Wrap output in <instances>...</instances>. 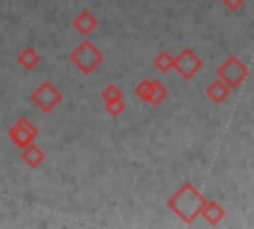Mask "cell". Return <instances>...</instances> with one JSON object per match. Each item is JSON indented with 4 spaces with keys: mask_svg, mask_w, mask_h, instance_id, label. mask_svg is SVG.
Returning <instances> with one entry per match:
<instances>
[{
    "mask_svg": "<svg viewBox=\"0 0 254 229\" xmlns=\"http://www.w3.org/2000/svg\"><path fill=\"white\" fill-rule=\"evenodd\" d=\"M69 60H71V64H73L79 72L91 74V72L101 64L103 56H101V52H99L89 40H83V42L69 54Z\"/></svg>",
    "mask_w": 254,
    "mask_h": 229,
    "instance_id": "1",
    "label": "cell"
},
{
    "mask_svg": "<svg viewBox=\"0 0 254 229\" xmlns=\"http://www.w3.org/2000/svg\"><path fill=\"white\" fill-rule=\"evenodd\" d=\"M62 100H64V96H62V92L52 84V82H42L32 94H30V102L38 108V110H42V112H52L58 104H62Z\"/></svg>",
    "mask_w": 254,
    "mask_h": 229,
    "instance_id": "2",
    "label": "cell"
},
{
    "mask_svg": "<svg viewBox=\"0 0 254 229\" xmlns=\"http://www.w3.org/2000/svg\"><path fill=\"white\" fill-rule=\"evenodd\" d=\"M8 137L16 147H26L38 137V127L28 119V117H18L10 127H8Z\"/></svg>",
    "mask_w": 254,
    "mask_h": 229,
    "instance_id": "3",
    "label": "cell"
},
{
    "mask_svg": "<svg viewBox=\"0 0 254 229\" xmlns=\"http://www.w3.org/2000/svg\"><path fill=\"white\" fill-rule=\"evenodd\" d=\"M218 74H220V80H224L228 88H234L236 84H240V82L244 80L246 68L232 56V58L226 60V64H222V66L218 68Z\"/></svg>",
    "mask_w": 254,
    "mask_h": 229,
    "instance_id": "4",
    "label": "cell"
},
{
    "mask_svg": "<svg viewBox=\"0 0 254 229\" xmlns=\"http://www.w3.org/2000/svg\"><path fill=\"white\" fill-rule=\"evenodd\" d=\"M175 68H177L185 78H190V76H194L196 70L200 68V60L194 56V52L183 50L181 56L175 58Z\"/></svg>",
    "mask_w": 254,
    "mask_h": 229,
    "instance_id": "5",
    "label": "cell"
},
{
    "mask_svg": "<svg viewBox=\"0 0 254 229\" xmlns=\"http://www.w3.org/2000/svg\"><path fill=\"white\" fill-rule=\"evenodd\" d=\"M137 96L143 98V100H147V102H151V104H159L167 96V92H165V86L163 84L149 80V82H143L137 88Z\"/></svg>",
    "mask_w": 254,
    "mask_h": 229,
    "instance_id": "6",
    "label": "cell"
},
{
    "mask_svg": "<svg viewBox=\"0 0 254 229\" xmlns=\"http://www.w3.org/2000/svg\"><path fill=\"white\" fill-rule=\"evenodd\" d=\"M20 159H22L30 169H36V167L46 159V151H44L40 145H36V143L32 141V143H28L26 147H22Z\"/></svg>",
    "mask_w": 254,
    "mask_h": 229,
    "instance_id": "7",
    "label": "cell"
},
{
    "mask_svg": "<svg viewBox=\"0 0 254 229\" xmlns=\"http://www.w3.org/2000/svg\"><path fill=\"white\" fill-rule=\"evenodd\" d=\"M73 28L79 32V34H83V36H87V34H91L95 28H97V20H95V16L89 12V10H81L75 18H73Z\"/></svg>",
    "mask_w": 254,
    "mask_h": 229,
    "instance_id": "8",
    "label": "cell"
},
{
    "mask_svg": "<svg viewBox=\"0 0 254 229\" xmlns=\"http://www.w3.org/2000/svg\"><path fill=\"white\" fill-rule=\"evenodd\" d=\"M40 60H42V56H40V52L38 50H34L32 46H26L24 50H20V54H18V64L24 68V70H34L38 64H40Z\"/></svg>",
    "mask_w": 254,
    "mask_h": 229,
    "instance_id": "9",
    "label": "cell"
},
{
    "mask_svg": "<svg viewBox=\"0 0 254 229\" xmlns=\"http://www.w3.org/2000/svg\"><path fill=\"white\" fill-rule=\"evenodd\" d=\"M228 92H230V88L222 82V80H218V82H214L210 88H208V96L214 100V102H222L226 96H228Z\"/></svg>",
    "mask_w": 254,
    "mask_h": 229,
    "instance_id": "10",
    "label": "cell"
},
{
    "mask_svg": "<svg viewBox=\"0 0 254 229\" xmlns=\"http://www.w3.org/2000/svg\"><path fill=\"white\" fill-rule=\"evenodd\" d=\"M204 205V209H202V213H204V217L210 221V223H216L222 215H224V211H222V207H218L214 201H208V203H202Z\"/></svg>",
    "mask_w": 254,
    "mask_h": 229,
    "instance_id": "11",
    "label": "cell"
},
{
    "mask_svg": "<svg viewBox=\"0 0 254 229\" xmlns=\"http://www.w3.org/2000/svg\"><path fill=\"white\" fill-rule=\"evenodd\" d=\"M155 66H157L161 72H167V70L175 68V58L169 56L167 52H163V54H159V56L155 58Z\"/></svg>",
    "mask_w": 254,
    "mask_h": 229,
    "instance_id": "12",
    "label": "cell"
},
{
    "mask_svg": "<svg viewBox=\"0 0 254 229\" xmlns=\"http://www.w3.org/2000/svg\"><path fill=\"white\" fill-rule=\"evenodd\" d=\"M101 98H103L105 104H107V102H113V100H121V92H119V88H115V86H107V88L103 90Z\"/></svg>",
    "mask_w": 254,
    "mask_h": 229,
    "instance_id": "13",
    "label": "cell"
},
{
    "mask_svg": "<svg viewBox=\"0 0 254 229\" xmlns=\"http://www.w3.org/2000/svg\"><path fill=\"white\" fill-rule=\"evenodd\" d=\"M105 110L111 114V115H119L123 112V102L121 100H113V102H107L105 104Z\"/></svg>",
    "mask_w": 254,
    "mask_h": 229,
    "instance_id": "14",
    "label": "cell"
},
{
    "mask_svg": "<svg viewBox=\"0 0 254 229\" xmlns=\"http://www.w3.org/2000/svg\"><path fill=\"white\" fill-rule=\"evenodd\" d=\"M222 2H224L226 8H230V10H236V8L242 6V0H222Z\"/></svg>",
    "mask_w": 254,
    "mask_h": 229,
    "instance_id": "15",
    "label": "cell"
}]
</instances>
